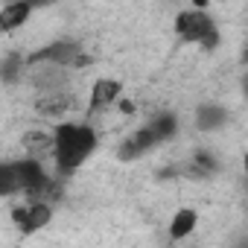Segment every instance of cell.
<instances>
[{
    "instance_id": "cell-7",
    "label": "cell",
    "mask_w": 248,
    "mask_h": 248,
    "mask_svg": "<svg viewBox=\"0 0 248 248\" xmlns=\"http://www.w3.org/2000/svg\"><path fill=\"white\" fill-rule=\"evenodd\" d=\"M123 93V85L117 79H96L91 88V102H88V114H96L102 108H108L111 102H117Z\"/></svg>"
},
{
    "instance_id": "cell-1",
    "label": "cell",
    "mask_w": 248,
    "mask_h": 248,
    "mask_svg": "<svg viewBox=\"0 0 248 248\" xmlns=\"http://www.w3.org/2000/svg\"><path fill=\"white\" fill-rule=\"evenodd\" d=\"M96 149V132L85 123H59L53 132V155L62 172L79 170Z\"/></svg>"
},
{
    "instance_id": "cell-10",
    "label": "cell",
    "mask_w": 248,
    "mask_h": 248,
    "mask_svg": "<svg viewBox=\"0 0 248 248\" xmlns=\"http://www.w3.org/2000/svg\"><path fill=\"white\" fill-rule=\"evenodd\" d=\"M146 129L155 135L158 143H164V140H170V138L178 132V117L170 114V111H164V114H158V117H152V120L146 123Z\"/></svg>"
},
{
    "instance_id": "cell-11",
    "label": "cell",
    "mask_w": 248,
    "mask_h": 248,
    "mask_svg": "<svg viewBox=\"0 0 248 248\" xmlns=\"http://www.w3.org/2000/svg\"><path fill=\"white\" fill-rule=\"evenodd\" d=\"M196 222H199L196 210L181 207V210L172 216V222H170V236H172V239H184V236H190L193 228H196Z\"/></svg>"
},
{
    "instance_id": "cell-14",
    "label": "cell",
    "mask_w": 248,
    "mask_h": 248,
    "mask_svg": "<svg viewBox=\"0 0 248 248\" xmlns=\"http://www.w3.org/2000/svg\"><path fill=\"white\" fill-rule=\"evenodd\" d=\"M120 111H123V114H135V102L123 99V102H120Z\"/></svg>"
},
{
    "instance_id": "cell-2",
    "label": "cell",
    "mask_w": 248,
    "mask_h": 248,
    "mask_svg": "<svg viewBox=\"0 0 248 248\" xmlns=\"http://www.w3.org/2000/svg\"><path fill=\"white\" fill-rule=\"evenodd\" d=\"M53 181L44 172V167L35 158H24V161H6L0 164V199L6 196H30L38 202V196L50 193Z\"/></svg>"
},
{
    "instance_id": "cell-5",
    "label": "cell",
    "mask_w": 248,
    "mask_h": 248,
    "mask_svg": "<svg viewBox=\"0 0 248 248\" xmlns=\"http://www.w3.org/2000/svg\"><path fill=\"white\" fill-rule=\"evenodd\" d=\"M50 219H53V210H50V204H44V202H35V204H27V207H15V210H12V222H15L24 233H35V231L47 228Z\"/></svg>"
},
{
    "instance_id": "cell-9",
    "label": "cell",
    "mask_w": 248,
    "mask_h": 248,
    "mask_svg": "<svg viewBox=\"0 0 248 248\" xmlns=\"http://www.w3.org/2000/svg\"><path fill=\"white\" fill-rule=\"evenodd\" d=\"M32 15V3H6L0 9V32H15Z\"/></svg>"
},
{
    "instance_id": "cell-6",
    "label": "cell",
    "mask_w": 248,
    "mask_h": 248,
    "mask_svg": "<svg viewBox=\"0 0 248 248\" xmlns=\"http://www.w3.org/2000/svg\"><path fill=\"white\" fill-rule=\"evenodd\" d=\"M155 146H158L155 135L143 126V129H138L135 135H129L126 140L117 146V158H120L123 164H129V161H138L140 155H146V152H149V149H155Z\"/></svg>"
},
{
    "instance_id": "cell-12",
    "label": "cell",
    "mask_w": 248,
    "mask_h": 248,
    "mask_svg": "<svg viewBox=\"0 0 248 248\" xmlns=\"http://www.w3.org/2000/svg\"><path fill=\"white\" fill-rule=\"evenodd\" d=\"M190 172L196 175V178H210V175H216L219 172V161L210 155V152H196L193 155V161H190Z\"/></svg>"
},
{
    "instance_id": "cell-13",
    "label": "cell",
    "mask_w": 248,
    "mask_h": 248,
    "mask_svg": "<svg viewBox=\"0 0 248 248\" xmlns=\"http://www.w3.org/2000/svg\"><path fill=\"white\" fill-rule=\"evenodd\" d=\"M24 59L18 56V53H9L3 62H0V82H6V85H12L18 76H21V70H24Z\"/></svg>"
},
{
    "instance_id": "cell-3",
    "label": "cell",
    "mask_w": 248,
    "mask_h": 248,
    "mask_svg": "<svg viewBox=\"0 0 248 248\" xmlns=\"http://www.w3.org/2000/svg\"><path fill=\"white\" fill-rule=\"evenodd\" d=\"M175 32H178L181 41L202 44L204 50H216V47H219V30H216V21L207 15V9H187V12H178V18H175Z\"/></svg>"
},
{
    "instance_id": "cell-8",
    "label": "cell",
    "mask_w": 248,
    "mask_h": 248,
    "mask_svg": "<svg viewBox=\"0 0 248 248\" xmlns=\"http://www.w3.org/2000/svg\"><path fill=\"white\" fill-rule=\"evenodd\" d=\"M225 123H228V111L222 105H213V102L199 105V111H196V129L199 132H216Z\"/></svg>"
},
{
    "instance_id": "cell-4",
    "label": "cell",
    "mask_w": 248,
    "mask_h": 248,
    "mask_svg": "<svg viewBox=\"0 0 248 248\" xmlns=\"http://www.w3.org/2000/svg\"><path fill=\"white\" fill-rule=\"evenodd\" d=\"M82 59V44L79 41H53L41 50H35L27 64H53V67H76Z\"/></svg>"
}]
</instances>
